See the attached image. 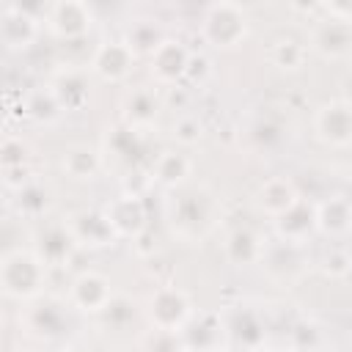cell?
I'll return each instance as SVG.
<instances>
[{"label": "cell", "instance_id": "1", "mask_svg": "<svg viewBox=\"0 0 352 352\" xmlns=\"http://www.w3.org/2000/svg\"><path fill=\"white\" fill-rule=\"evenodd\" d=\"M47 264L28 250H11L0 261V286L3 294L11 300H30L44 286Z\"/></svg>", "mask_w": 352, "mask_h": 352}, {"label": "cell", "instance_id": "2", "mask_svg": "<svg viewBox=\"0 0 352 352\" xmlns=\"http://www.w3.org/2000/svg\"><path fill=\"white\" fill-rule=\"evenodd\" d=\"M201 33L212 47H236L248 33V16L234 3H214L204 14Z\"/></svg>", "mask_w": 352, "mask_h": 352}, {"label": "cell", "instance_id": "3", "mask_svg": "<svg viewBox=\"0 0 352 352\" xmlns=\"http://www.w3.org/2000/svg\"><path fill=\"white\" fill-rule=\"evenodd\" d=\"M148 316L160 333H182L192 316L190 300L179 289H170V286L160 289V292H154V297L148 302Z\"/></svg>", "mask_w": 352, "mask_h": 352}, {"label": "cell", "instance_id": "4", "mask_svg": "<svg viewBox=\"0 0 352 352\" xmlns=\"http://www.w3.org/2000/svg\"><path fill=\"white\" fill-rule=\"evenodd\" d=\"M36 38H38V19L28 8L6 3L0 8V41H3V47L11 52H22Z\"/></svg>", "mask_w": 352, "mask_h": 352}, {"label": "cell", "instance_id": "5", "mask_svg": "<svg viewBox=\"0 0 352 352\" xmlns=\"http://www.w3.org/2000/svg\"><path fill=\"white\" fill-rule=\"evenodd\" d=\"M135 58L138 55L129 50L126 41H104L96 47V52L91 58V69L104 82H121L124 77H129Z\"/></svg>", "mask_w": 352, "mask_h": 352}, {"label": "cell", "instance_id": "6", "mask_svg": "<svg viewBox=\"0 0 352 352\" xmlns=\"http://www.w3.org/2000/svg\"><path fill=\"white\" fill-rule=\"evenodd\" d=\"M314 124H316V135L324 143H333V146L352 143V104L349 102H341V99L324 102L316 110Z\"/></svg>", "mask_w": 352, "mask_h": 352}, {"label": "cell", "instance_id": "7", "mask_svg": "<svg viewBox=\"0 0 352 352\" xmlns=\"http://www.w3.org/2000/svg\"><path fill=\"white\" fill-rule=\"evenodd\" d=\"M187 63H190V52L182 41H173V38H165L151 55H148V69H151V77L162 85H176L184 72H187Z\"/></svg>", "mask_w": 352, "mask_h": 352}, {"label": "cell", "instance_id": "8", "mask_svg": "<svg viewBox=\"0 0 352 352\" xmlns=\"http://www.w3.org/2000/svg\"><path fill=\"white\" fill-rule=\"evenodd\" d=\"M47 28L63 38V41H72V38H80L88 33L91 28V11L85 3H77V0H63V3H55L50 6L47 11Z\"/></svg>", "mask_w": 352, "mask_h": 352}, {"label": "cell", "instance_id": "9", "mask_svg": "<svg viewBox=\"0 0 352 352\" xmlns=\"http://www.w3.org/2000/svg\"><path fill=\"white\" fill-rule=\"evenodd\" d=\"M104 217L110 220L116 236H140L146 231V206L138 195H118L104 206Z\"/></svg>", "mask_w": 352, "mask_h": 352}, {"label": "cell", "instance_id": "10", "mask_svg": "<svg viewBox=\"0 0 352 352\" xmlns=\"http://www.w3.org/2000/svg\"><path fill=\"white\" fill-rule=\"evenodd\" d=\"M66 231L77 245H91V248H104L116 239V231L104 217V212H88V209L74 212L66 220Z\"/></svg>", "mask_w": 352, "mask_h": 352}, {"label": "cell", "instance_id": "11", "mask_svg": "<svg viewBox=\"0 0 352 352\" xmlns=\"http://www.w3.org/2000/svg\"><path fill=\"white\" fill-rule=\"evenodd\" d=\"M113 300L110 283L104 275L99 272H82L74 283H72V302L88 314H102Z\"/></svg>", "mask_w": 352, "mask_h": 352}, {"label": "cell", "instance_id": "12", "mask_svg": "<svg viewBox=\"0 0 352 352\" xmlns=\"http://www.w3.org/2000/svg\"><path fill=\"white\" fill-rule=\"evenodd\" d=\"M322 58H344L352 50V25L341 19H324L314 30V44H311Z\"/></svg>", "mask_w": 352, "mask_h": 352}, {"label": "cell", "instance_id": "13", "mask_svg": "<svg viewBox=\"0 0 352 352\" xmlns=\"http://www.w3.org/2000/svg\"><path fill=\"white\" fill-rule=\"evenodd\" d=\"M275 228H278L283 242L300 245L316 228V206H311V204H305L300 198L292 209H286L280 217H275Z\"/></svg>", "mask_w": 352, "mask_h": 352}, {"label": "cell", "instance_id": "14", "mask_svg": "<svg viewBox=\"0 0 352 352\" xmlns=\"http://www.w3.org/2000/svg\"><path fill=\"white\" fill-rule=\"evenodd\" d=\"M316 228L327 236H341L352 228V206L346 198H327L316 206Z\"/></svg>", "mask_w": 352, "mask_h": 352}, {"label": "cell", "instance_id": "15", "mask_svg": "<svg viewBox=\"0 0 352 352\" xmlns=\"http://www.w3.org/2000/svg\"><path fill=\"white\" fill-rule=\"evenodd\" d=\"M297 201H300V195H297L294 184L286 182V179H270V182L258 190V206H261L267 214H272V217H280V214H283L286 209H292Z\"/></svg>", "mask_w": 352, "mask_h": 352}, {"label": "cell", "instance_id": "16", "mask_svg": "<svg viewBox=\"0 0 352 352\" xmlns=\"http://www.w3.org/2000/svg\"><path fill=\"white\" fill-rule=\"evenodd\" d=\"M60 168H63L72 179L85 182V179H94V176L102 170V157H99V151L91 148V146H72V148L63 151Z\"/></svg>", "mask_w": 352, "mask_h": 352}, {"label": "cell", "instance_id": "17", "mask_svg": "<svg viewBox=\"0 0 352 352\" xmlns=\"http://www.w3.org/2000/svg\"><path fill=\"white\" fill-rule=\"evenodd\" d=\"M50 88L58 96L63 110H80L88 102V85H85L82 74H77V72H63Z\"/></svg>", "mask_w": 352, "mask_h": 352}, {"label": "cell", "instance_id": "18", "mask_svg": "<svg viewBox=\"0 0 352 352\" xmlns=\"http://www.w3.org/2000/svg\"><path fill=\"white\" fill-rule=\"evenodd\" d=\"M72 245H74V239H72V234L66 231V226H63V228H44V231L38 234L36 256H38L44 264H60V261L69 256Z\"/></svg>", "mask_w": 352, "mask_h": 352}, {"label": "cell", "instance_id": "19", "mask_svg": "<svg viewBox=\"0 0 352 352\" xmlns=\"http://www.w3.org/2000/svg\"><path fill=\"white\" fill-rule=\"evenodd\" d=\"M151 173H154V182H160L162 187H176L190 176V160L179 151H162Z\"/></svg>", "mask_w": 352, "mask_h": 352}, {"label": "cell", "instance_id": "20", "mask_svg": "<svg viewBox=\"0 0 352 352\" xmlns=\"http://www.w3.org/2000/svg\"><path fill=\"white\" fill-rule=\"evenodd\" d=\"M124 116L129 129H143L157 118V99L151 91H132L124 104Z\"/></svg>", "mask_w": 352, "mask_h": 352}, {"label": "cell", "instance_id": "21", "mask_svg": "<svg viewBox=\"0 0 352 352\" xmlns=\"http://www.w3.org/2000/svg\"><path fill=\"white\" fill-rule=\"evenodd\" d=\"M226 253H228V258L234 264H253V261L264 258V248H261L258 236L253 231H248V228H239V231H234L228 236Z\"/></svg>", "mask_w": 352, "mask_h": 352}, {"label": "cell", "instance_id": "22", "mask_svg": "<svg viewBox=\"0 0 352 352\" xmlns=\"http://www.w3.org/2000/svg\"><path fill=\"white\" fill-rule=\"evenodd\" d=\"M28 327H30L33 333H38V336L52 338V336H58V333L63 330V314L58 311V305L41 302V305L30 308V314H28Z\"/></svg>", "mask_w": 352, "mask_h": 352}, {"label": "cell", "instance_id": "23", "mask_svg": "<svg viewBox=\"0 0 352 352\" xmlns=\"http://www.w3.org/2000/svg\"><path fill=\"white\" fill-rule=\"evenodd\" d=\"M162 41H165V36H162L160 28H157L154 22H148V19L135 22V25L129 28V36H126V44H129V50H132L135 55H151Z\"/></svg>", "mask_w": 352, "mask_h": 352}, {"label": "cell", "instance_id": "24", "mask_svg": "<svg viewBox=\"0 0 352 352\" xmlns=\"http://www.w3.org/2000/svg\"><path fill=\"white\" fill-rule=\"evenodd\" d=\"M25 113H28L33 121L50 124V121H55V118L63 113V107H60L58 96L52 94V88H47V91H36V94L28 96V102H25Z\"/></svg>", "mask_w": 352, "mask_h": 352}, {"label": "cell", "instance_id": "25", "mask_svg": "<svg viewBox=\"0 0 352 352\" xmlns=\"http://www.w3.org/2000/svg\"><path fill=\"white\" fill-rule=\"evenodd\" d=\"M272 60H275V66L294 72V69H300L302 60H305V47H302L297 38H292V36L278 38V41L272 44Z\"/></svg>", "mask_w": 352, "mask_h": 352}, {"label": "cell", "instance_id": "26", "mask_svg": "<svg viewBox=\"0 0 352 352\" xmlns=\"http://www.w3.org/2000/svg\"><path fill=\"white\" fill-rule=\"evenodd\" d=\"M47 204H50V195H47V190L38 187L36 182H30V184H25L22 190H16V206H19V212L28 214V217H38V214L47 209Z\"/></svg>", "mask_w": 352, "mask_h": 352}, {"label": "cell", "instance_id": "27", "mask_svg": "<svg viewBox=\"0 0 352 352\" xmlns=\"http://www.w3.org/2000/svg\"><path fill=\"white\" fill-rule=\"evenodd\" d=\"M0 162H3V168H19L28 162V146L22 143V138H6L3 140Z\"/></svg>", "mask_w": 352, "mask_h": 352}, {"label": "cell", "instance_id": "28", "mask_svg": "<svg viewBox=\"0 0 352 352\" xmlns=\"http://www.w3.org/2000/svg\"><path fill=\"white\" fill-rule=\"evenodd\" d=\"M198 192H190V195H182L179 198V226H192V228H198L201 223H204V212H201V206H198Z\"/></svg>", "mask_w": 352, "mask_h": 352}, {"label": "cell", "instance_id": "29", "mask_svg": "<svg viewBox=\"0 0 352 352\" xmlns=\"http://www.w3.org/2000/svg\"><path fill=\"white\" fill-rule=\"evenodd\" d=\"M173 138H176L179 143H184V146L198 143V138H201V124H198V118H192V116L179 118V121L173 124Z\"/></svg>", "mask_w": 352, "mask_h": 352}, {"label": "cell", "instance_id": "30", "mask_svg": "<svg viewBox=\"0 0 352 352\" xmlns=\"http://www.w3.org/2000/svg\"><path fill=\"white\" fill-rule=\"evenodd\" d=\"M352 270V258L344 253V250H330L327 256H324V272L327 275H346Z\"/></svg>", "mask_w": 352, "mask_h": 352}, {"label": "cell", "instance_id": "31", "mask_svg": "<svg viewBox=\"0 0 352 352\" xmlns=\"http://www.w3.org/2000/svg\"><path fill=\"white\" fill-rule=\"evenodd\" d=\"M209 60L204 55H190V63H187V72H184V80L190 82H204L209 77Z\"/></svg>", "mask_w": 352, "mask_h": 352}]
</instances>
